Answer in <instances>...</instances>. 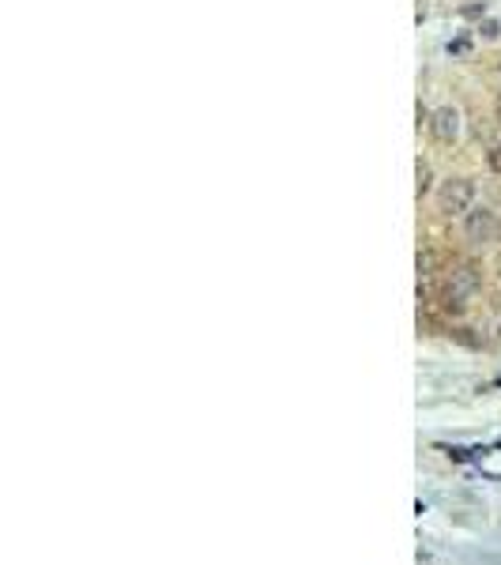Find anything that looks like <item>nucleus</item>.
Listing matches in <instances>:
<instances>
[{
    "label": "nucleus",
    "mask_w": 501,
    "mask_h": 565,
    "mask_svg": "<svg viewBox=\"0 0 501 565\" xmlns=\"http://www.w3.org/2000/svg\"><path fill=\"white\" fill-rule=\"evenodd\" d=\"M426 124H430V136L437 139V144H457V136H460V114H457V106L433 109Z\"/></svg>",
    "instance_id": "obj_4"
},
{
    "label": "nucleus",
    "mask_w": 501,
    "mask_h": 565,
    "mask_svg": "<svg viewBox=\"0 0 501 565\" xmlns=\"http://www.w3.org/2000/svg\"><path fill=\"white\" fill-rule=\"evenodd\" d=\"M494 230H497V223H494V211L490 208H472V211L464 215V238L472 242V245L494 242Z\"/></svg>",
    "instance_id": "obj_3"
},
{
    "label": "nucleus",
    "mask_w": 501,
    "mask_h": 565,
    "mask_svg": "<svg viewBox=\"0 0 501 565\" xmlns=\"http://www.w3.org/2000/svg\"><path fill=\"white\" fill-rule=\"evenodd\" d=\"M430 178H433L430 166L418 159V166H415V196H426V193H430Z\"/></svg>",
    "instance_id": "obj_5"
},
{
    "label": "nucleus",
    "mask_w": 501,
    "mask_h": 565,
    "mask_svg": "<svg viewBox=\"0 0 501 565\" xmlns=\"http://www.w3.org/2000/svg\"><path fill=\"white\" fill-rule=\"evenodd\" d=\"M482 287V272L475 264H460V268H452L449 279H445V306L449 309H464L467 298H475Z\"/></svg>",
    "instance_id": "obj_1"
},
{
    "label": "nucleus",
    "mask_w": 501,
    "mask_h": 565,
    "mask_svg": "<svg viewBox=\"0 0 501 565\" xmlns=\"http://www.w3.org/2000/svg\"><path fill=\"white\" fill-rule=\"evenodd\" d=\"M487 163H490V170H494V174H501V144H497V147H490Z\"/></svg>",
    "instance_id": "obj_6"
},
{
    "label": "nucleus",
    "mask_w": 501,
    "mask_h": 565,
    "mask_svg": "<svg viewBox=\"0 0 501 565\" xmlns=\"http://www.w3.org/2000/svg\"><path fill=\"white\" fill-rule=\"evenodd\" d=\"M472 200H475V185L467 178H449L441 188H437V211L449 215V219L472 211Z\"/></svg>",
    "instance_id": "obj_2"
},
{
    "label": "nucleus",
    "mask_w": 501,
    "mask_h": 565,
    "mask_svg": "<svg viewBox=\"0 0 501 565\" xmlns=\"http://www.w3.org/2000/svg\"><path fill=\"white\" fill-rule=\"evenodd\" d=\"M494 117H497V124H501V99H497V106H494Z\"/></svg>",
    "instance_id": "obj_7"
}]
</instances>
